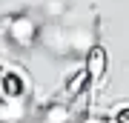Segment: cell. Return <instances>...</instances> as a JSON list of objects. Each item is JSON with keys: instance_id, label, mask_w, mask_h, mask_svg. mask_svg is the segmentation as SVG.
I'll list each match as a JSON object with an SVG mask.
<instances>
[{"instance_id": "1", "label": "cell", "mask_w": 129, "mask_h": 123, "mask_svg": "<svg viewBox=\"0 0 129 123\" xmlns=\"http://www.w3.org/2000/svg\"><path fill=\"white\" fill-rule=\"evenodd\" d=\"M3 26H6L9 43L17 46V49H29L35 43V37H37V23L29 14H12V17L3 20Z\"/></svg>"}, {"instance_id": "2", "label": "cell", "mask_w": 129, "mask_h": 123, "mask_svg": "<svg viewBox=\"0 0 129 123\" xmlns=\"http://www.w3.org/2000/svg\"><path fill=\"white\" fill-rule=\"evenodd\" d=\"M89 72V77H101V74L106 72V49L103 46H92L86 55V66H83Z\"/></svg>"}, {"instance_id": "3", "label": "cell", "mask_w": 129, "mask_h": 123, "mask_svg": "<svg viewBox=\"0 0 129 123\" xmlns=\"http://www.w3.org/2000/svg\"><path fill=\"white\" fill-rule=\"evenodd\" d=\"M89 72L83 69V72H78V77H69L66 80V95H72V97H83L86 95V86H89Z\"/></svg>"}, {"instance_id": "4", "label": "cell", "mask_w": 129, "mask_h": 123, "mask_svg": "<svg viewBox=\"0 0 129 123\" xmlns=\"http://www.w3.org/2000/svg\"><path fill=\"white\" fill-rule=\"evenodd\" d=\"M72 120V109L66 103H52L46 112V123H69Z\"/></svg>"}, {"instance_id": "5", "label": "cell", "mask_w": 129, "mask_h": 123, "mask_svg": "<svg viewBox=\"0 0 129 123\" xmlns=\"http://www.w3.org/2000/svg\"><path fill=\"white\" fill-rule=\"evenodd\" d=\"M3 89H6V97H20V95H23V80H20L14 72H6Z\"/></svg>"}, {"instance_id": "6", "label": "cell", "mask_w": 129, "mask_h": 123, "mask_svg": "<svg viewBox=\"0 0 129 123\" xmlns=\"http://www.w3.org/2000/svg\"><path fill=\"white\" fill-rule=\"evenodd\" d=\"M115 120H118V123H129V106H123V109L115 112Z\"/></svg>"}]
</instances>
